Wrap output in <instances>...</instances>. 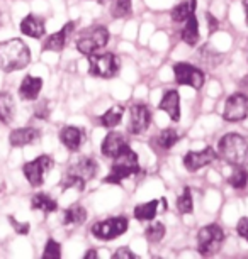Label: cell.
<instances>
[{
    "mask_svg": "<svg viewBox=\"0 0 248 259\" xmlns=\"http://www.w3.org/2000/svg\"><path fill=\"white\" fill-rule=\"evenodd\" d=\"M31 61V51L22 39H9L0 42V70L6 73L26 68Z\"/></svg>",
    "mask_w": 248,
    "mask_h": 259,
    "instance_id": "obj_1",
    "label": "cell"
},
{
    "mask_svg": "<svg viewBox=\"0 0 248 259\" xmlns=\"http://www.w3.org/2000/svg\"><path fill=\"white\" fill-rule=\"evenodd\" d=\"M113 159L114 161H113V166H111V173L104 180L105 183L121 185L123 180L139 173L141 168H139L138 154H136L129 146H126L124 149H121Z\"/></svg>",
    "mask_w": 248,
    "mask_h": 259,
    "instance_id": "obj_2",
    "label": "cell"
},
{
    "mask_svg": "<svg viewBox=\"0 0 248 259\" xmlns=\"http://www.w3.org/2000/svg\"><path fill=\"white\" fill-rule=\"evenodd\" d=\"M218 154L233 166L248 164V141L241 134H225L218 144Z\"/></svg>",
    "mask_w": 248,
    "mask_h": 259,
    "instance_id": "obj_3",
    "label": "cell"
},
{
    "mask_svg": "<svg viewBox=\"0 0 248 259\" xmlns=\"http://www.w3.org/2000/svg\"><path fill=\"white\" fill-rule=\"evenodd\" d=\"M97 173V163L92 158H82L77 163H74L66 169L65 177L61 180V188H77L84 190L85 185L95 177Z\"/></svg>",
    "mask_w": 248,
    "mask_h": 259,
    "instance_id": "obj_4",
    "label": "cell"
},
{
    "mask_svg": "<svg viewBox=\"0 0 248 259\" xmlns=\"http://www.w3.org/2000/svg\"><path fill=\"white\" fill-rule=\"evenodd\" d=\"M109 42V29L105 26H94L85 29L77 39V50L82 55L90 56L94 53H99L102 48H105Z\"/></svg>",
    "mask_w": 248,
    "mask_h": 259,
    "instance_id": "obj_5",
    "label": "cell"
},
{
    "mask_svg": "<svg viewBox=\"0 0 248 259\" xmlns=\"http://www.w3.org/2000/svg\"><path fill=\"white\" fill-rule=\"evenodd\" d=\"M119 58L114 53H94L89 56V71L92 76L111 80L119 75Z\"/></svg>",
    "mask_w": 248,
    "mask_h": 259,
    "instance_id": "obj_6",
    "label": "cell"
},
{
    "mask_svg": "<svg viewBox=\"0 0 248 259\" xmlns=\"http://www.w3.org/2000/svg\"><path fill=\"white\" fill-rule=\"evenodd\" d=\"M225 237V231L218 224L204 226L197 234V251L202 256H212V254H216L221 249Z\"/></svg>",
    "mask_w": 248,
    "mask_h": 259,
    "instance_id": "obj_7",
    "label": "cell"
},
{
    "mask_svg": "<svg viewBox=\"0 0 248 259\" xmlns=\"http://www.w3.org/2000/svg\"><path fill=\"white\" fill-rule=\"evenodd\" d=\"M129 229V221L126 217H109L105 221L95 222L92 226V236L99 241H113L121 237Z\"/></svg>",
    "mask_w": 248,
    "mask_h": 259,
    "instance_id": "obj_8",
    "label": "cell"
},
{
    "mask_svg": "<svg viewBox=\"0 0 248 259\" xmlns=\"http://www.w3.org/2000/svg\"><path fill=\"white\" fill-rule=\"evenodd\" d=\"M51 168H53V159L50 156L43 154V156H38L36 159H32L24 164L22 171H24V177H26L29 185L34 188H38L45 183V177L50 173Z\"/></svg>",
    "mask_w": 248,
    "mask_h": 259,
    "instance_id": "obj_9",
    "label": "cell"
},
{
    "mask_svg": "<svg viewBox=\"0 0 248 259\" xmlns=\"http://www.w3.org/2000/svg\"><path fill=\"white\" fill-rule=\"evenodd\" d=\"M173 75L175 81L179 85H187L194 90H201L204 81H206L204 71L199 70L197 66L191 65V63H177L173 66Z\"/></svg>",
    "mask_w": 248,
    "mask_h": 259,
    "instance_id": "obj_10",
    "label": "cell"
},
{
    "mask_svg": "<svg viewBox=\"0 0 248 259\" xmlns=\"http://www.w3.org/2000/svg\"><path fill=\"white\" fill-rule=\"evenodd\" d=\"M248 115V97L245 94H233L228 97L223 119L228 122H241Z\"/></svg>",
    "mask_w": 248,
    "mask_h": 259,
    "instance_id": "obj_11",
    "label": "cell"
},
{
    "mask_svg": "<svg viewBox=\"0 0 248 259\" xmlns=\"http://www.w3.org/2000/svg\"><path fill=\"white\" fill-rule=\"evenodd\" d=\"M218 158V153L212 148H204L201 151H189L184 156V166L189 173H196V171L206 168L211 163H215Z\"/></svg>",
    "mask_w": 248,
    "mask_h": 259,
    "instance_id": "obj_12",
    "label": "cell"
},
{
    "mask_svg": "<svg viewBox=\"0 0 248 259\" xmlns=\"http://www.w3.org/2000/svg\"><path fill=\"white\" fill-rule=\"evenodd\" d=\"M152 124V112L145 104H134L129 110V133L139 136L147 133Z\"/></svg>",
    "mask_w": 248,
    "mask_h": 259,
    "instance_id": "obj_13",
    "label": "cell"
},
{
    "mask_svg": "<svg viewBox=\"0 0 248 259\" xmlns=\"http://www.w3.org/2000/svg\"><path fill=\"white\" fill-rule=\"evenodd\" d=\"M74 31H75V22L65 24L60 31L51 34V36L46 39L45 45H43V51H55V53L63 51L66 46V42H68V37L72 36V32Z\"/></svg>",
    "mask_w": 248,
    "mask_h": 259,
    "instance_id": "obj_14",
    "label": "cell"
},
{
    "mask_svg": "<svg viewBox=\"0 0 248 259\" xmlns=\"http://www.w3.org/2000/svg\"><path fill=\"white\" fill-rule=\"evenodd\" d=\"M158 107H160V110H163L173 122L181 120V95H179L177 90L165 92Z\"/></svg>",
    "mask_w": 248,
    "mask_h": 259,
    "instance_id": "obj_15",
    "label": "cell"
},
{
    "mask_svg": "<svg viewBox=\"0 0 248 259\" xmlns=\"http://www.w3.org/2000/svg\"><path fill=\"white\" fill-rule=\"evenodd\" d=\"M84 131L75 125H66L60 131V141L68 151H79L80 146L84 144Z\"/></svg>",
    "mask_w": 248,
    "mask_h": 259,
    "instance_id": "obj_16",
    "label": "cell"
},
{
    "mask_svg": "<svg viewBox=\"0 0 248 259\" xmlns=\"http://www.w3.org/2000/svg\"><path fill=\"white\" fill-rule=\"evenodd\" d=\"M41 133L36 127H21V129H14L9 136V143L14 148H22V146L32 144L40 139Z\"/></svg>",
    "mask_w": 248,
    "mask_h": 259,
    "instance_id": "obj_17",
    "label": "cell"
},
{
    "mask_svg": "<svg viewBox=\"0 0 248 259\" xmlns=\"http://www.w3.org/2000/svg\"><path fill=\"white\" fill-rule=\"evenodd\" d=\"M21 32L26 34V36L32 37V39H40L45 36L46 32V24L41 17L34 16V14H29L22 19L21 22Z\"/></svg>",
    "mask_w": 248,
    "mask_h": 259,
    "instance_id": "obj_18",
    "label": "cell"
},
{
    "mask_svg": "<svg viewBox=\"0 0 248 259\" xmlns=\"http://www.w3.org/2000/svg\"><path fill=\"white\" fill-rule=\"evenodd\" d=\"M43 90V80L40 76H32L27 75L24 76V80L21 81V87H19V95H21L22 100H36L40 97Z\"/></svg>",
    "mask_w": 248,
    "mask_h": 259,
    "instance_id": "obj_19",
    "label": "cell"
},
{
    "mask_svg": "<svg viewBox=\"0 0 248 259\" xmlns=\"http://www.w3.org/2000/svg\"><path fill=\"white\" fill-rule=\"evenodd\" d=\"M128 143H126L124 136L121 133H109L105 136V139L102 141V154L105 158H114L121 149H124Z\"/></svg>",
    "mask_w": 248,
    "mask_h": 259,
    "instance_id": "obj_20",
    "label": "cell"
},
{
    "mask_svg": "<svg viewBox=\"0 0 248 259\" xmlns=\"http://www.w3.org/2000/svg\"><path fill=\"white\" fill-rule=\"evenodd\" d=\"M181 39L184 42H186L187 46L194 48L199 42V39H201V34H199V21L196 17V14L191 16L186 21L182 27V32H181Z\"/></svg>",
    "mask_w": 248,
    "mask_h": 259,
    "instance_id": "obj_21",
    "label": "cell"
},
{
    "mask_svg": "<svg viewBox=\"0 0 248 259\" xmlns=\"http://www.w3.org/2000/svg\"><path fill=\"white\" fill-rule=\"evenodd\" d=\"M197 9V0H184V2L177 4L172 12H170V17H172L173 22H186L189 17L196 14Z\"/></svg>",
    "mask_w": 248,
    "mask_h": 259,
    "instance_id": "obj_22",
    "label": "cell"
},
{
    "mask_svg": "<svg viewBox=\"0 0 248 259\" xmlns=\"http://www.w3.org/2000/svg\"><path fill=\"white\" fill-rule=\"evenodd\" d=\"M87 221V210L82 207V205L75 203L72 207H68L65 212H63V226H80Z\"/></svg>",
    "mask_w": 248,
    "mask_h": 259,
    "instance_id": "obj_23",
    "label": "cell"
},
{
    "mask_svg": "<svg viewBox=\"0 0 248 259\" xmlns=\"http://www.w3.org/2000/svg\"><path fill=\"white\" fill-rule=\"evenodd\" d=\"M16 117V102L7 92H0V122L11 124Z\"/></svg>",
    "mask_w": 248,
    "mask_h": 259,
    "instance_id": "obj_24",
    "label": "cell"
},
{
    "mask_svg": "<svg viewBox=\"0 0 248 259\" xmlns=\"http://www.w3.org/2000/svg\"><path fill=\"white\" fill-rule=\"evenodd\" d=\"M158 203L160 200H152V202H147V203H139L134 207V219L136 221H153L158 213Z\"/></svg>",
    "mask_w": 248,
    "mask_h": 259,
    "instance_id": "obj_25",
    "label": "cell"
},
{
    "mask_svg": "<svg viewBox=\"0 0 248 259\" xmlns=\"http://www.w3.org/2000/svg\"><path fill=\"white\" fill-rule=\"evenodd\" d=\"M31 208L32 210H41L45 213H53L58 210L56 200H53L50 195L46 193H36L31 200Z\"/></svg>",
    "mask_w": 248,
    "mask_h": 259,
    "instance_id": "obj_26",
    "label": "cell"
},
{
    "mask_svg": "<svg viewBox=\"0 0 248 259\" xmlns=\"http://www.w3.org/2000/svg\"><path fill=\"white\" fill-rule=\"evenodd\" d=\"M123 115H124V107L123 105H114L111 107L108 112H104V115L100 117V124L102 127H116L121 124V120H123Z\"/></svg>",
    "mask_w": 248,
    "mask_h": 259,
    "instance_id": "obj_27",
    "label": "cell"
},
{
    "mask_svg": "<svg viewBox=\"0 0 248 259\" xmlns=\"http://www.w3.org/2000/svg\"><path fill=\"white\" fill-rule=\"evenodd\" d=\"M114 19H126L133 14V0H116L111 9Z\"/></svg>",
    "mask_w": 248,
    "mask_h": 259,
    "instance_id": "obj_28",
    "label": "cell"
},
{
    "mask_svg": "<svg viewBox=\"0 0 248 259\" xmlns=\"http://www.w3.org/2000/svg\"><path fill=\"white\" fill-rule=\"evenodd\" d=\"M228 183H230L231 187L236 188V190L246 188V185H248V171L243 168V166H236V169L233 171L231 177L228 178Z\"/></svg>",
    "mask_w": 248,
    "mask_h": 259,
    "instance_id": "obj_29",
    "label": "cell"
},
{
    "mask_svg": "<svg viewBox=\"0 0 248 259\" xmlns=\"http://www.w3.org/2000/svg\"><path fill=\"white\" fill-rule=\"evenodd\" d=\"M158 146L162 149H170L173 148L175 144L179 143V134L175 129H163L162 133H160L158 139H157Z\"/></svg>",
    "mask_w": 248,
    "mask_h": 259,
    "instance_id": "obj_30",
    "label": "cell"
},
{
    "mask_svg": "<svg viewBox=\"0 0 248 259\" xmlns=\"http://www.w3.org/2000/svg\"><path fill=\"white\" fill-rule=\"evenodd\" d=\"M145 236L152 244H157L165 237V226L162 222H152L145 231Z\"/></svg>",
    "mask_w": 248,
    "mask_h": 259,
    "instance_id": "obj_31",
    "label": "cell"
},
{
    "mask_svg": "<svg viewBox=\"0 0 248 259\" xmlns=\"http://www.w3.org/2000/svg\"><path fill=\"white\" fill-rule=\"evenodd\" d=\"M177 210L181 213H191L194 210V200H192V193L189 187L184 188L182 195L177 198Z\"/></svg>",
    "mask_w": 248,
    "mask_h": 259,
    "instance_id": "obj_32",
    "label": "cell"
},
{
    "mask_svg": "<svg viewBox=\"0 0 248 259\" xmlns=\"http://www.w3.org/2000/svg\"><path fill=\"white\" fill-rule=\"evenodd\" d=\"M43 257H45V259H60L61 257V246L56 241L50 239V241L46 242V246H45Z\"/></svg>",
    "mask_w": 248,
    "mask_h": 259,
    "instance_id": "obj_33",
    "label": "cell"
},
{
    "mask_svg": "<svg viewBox=\"0 0 248 259\" xmlns=\"http://www.w3.org/2000/svg\"><path fill=\"white\" fill-rule=\"evenodd\" d=\"M236 232H238V236L243 237L248 242V217H243V219H240V221H238Z\"/></svg>",
    "mask_w": 248,
    "mask_h": 259,
    "instance_id": "obj_34",
    "label": "cell"
},
{
    "mask_svg": "<svg viewBox=\"0 0 248 259\" xmlns=\"http://www.w3.org/2000/svg\"><path fill=\"white\" fill-rule=\"evenodd\" d=\"M206 22H207V31L209 34H215L218 29H220V22H218V19L212 16V14H206Z\"/></svg>",
    "mask_w": 248,
    "mask_h": 259,
    "instance_id": "obj_35",
    "label": "cell"
},
{
    "mask_svg": "<svg viewBox=\"0 0 248 259\" xmlns=\"http://www.w3.org/2000/svg\"><path fill=\"white\" fill-rule=\"evenodd\" d=\"M114 257L116 259H134L136 254L131 252L128 247H119L118 251L114 252Z\"/></svg>",
    "mask_w": 248,
    "mask_h": 259,
    "instance_id": "obj_36",
    "label": "cell"
},
{
    "mask_svg": "<svg viewBox=\"0 0 248 259\" xmlns=\"http://www.w3.org/2000/svg\"><path fill=\"white\" fill-rule=\"evenodd\" d=\"M36 117H40V119H48V115H50V109H48V102H41L40 105L36 107Z\"/></svg>",
    "mask_w": 248,
    "mask_h": 259,
    "instance_id": "obj_37",
    "label": "cell"
},
{
    "mask_svg": "<svg viewBox=\"0 0 248 259\" xmlns=\"http://www.w3.org/2000/svg\"><path fill=\"white\" fill-rule=\"evenodd\" d=\"M11 224L14 226V229H16V232L21 234V236H26L29 232V224H19L14 217H11Z\"/></svg>",
    "mask_w": 248,
    "mask_h": 259,
    "instance_id": "obj_38",
    "label": "cell"
},
{
    "mask_svg": "<svg viewBox=\"0 0 248 259\" xmlns=\"http://www.w3.org/2000/svg\"><path fill=\"white\" fill-rule=\"evenodd\" d=\"M89 257H97V251H95V249H90V251H87L85 252V259H89Z\"/></svg>",
    "mask_w": 248,
    "mask_h": 259,
    "instance_id": "obj_39",
    "label": "cell"
},
{
    "mask_svg": "<svg viewBox=\"0 0 248 259\" xmlns=\"http://www.w3.org/2000/svg\"><path fill=\"white\" fill-rule=\"evenodd\" d=\"M243 9H245V22L248 26V0H243Z\"/></svg>",
    "mask_w": 248,
    "mask_h": 259,
    "instance_id": "obj_40",
    "label": "cell"
},
{
    "mask_svg": "<svg viewBox=\"0 0 248 259\" xmlns=\"http://www.w3.org/2000/svg\"><path fill=\"white\" fill-rule=\"evenodd\" d=\"M94 2H99V4H104V2H108V0H94Z\"/></svg>",
    "mask_w": 248,
    "mask_h": 259,
    "instance_id": "obj_41",
    "label": "cell"
}]
</instances>
